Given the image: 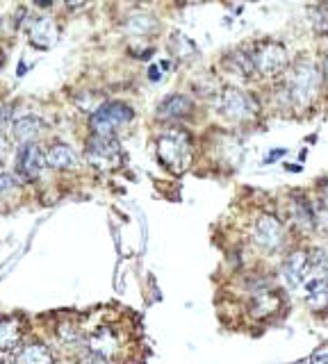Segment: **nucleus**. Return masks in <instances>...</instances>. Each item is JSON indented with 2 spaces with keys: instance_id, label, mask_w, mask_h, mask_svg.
Here are the masks:
<instances>
[{
  "instance_id": "obj_1",
  "label": "nucleus",
  "mask_w": 328,
  "mask_h": 364,
  "mask_svg": "<svg viewBox=\"0 0 328 364\" xmlns=\"http://www.w3.org/2000/svg\"><path fill=\"white\" fill-rule=\"evenodd\" d=\"M158 157L171 173H185L192 164V139L185 130H167L158 137Z\"/></svg>"
},
{
  "instance_id": "obj_2",
  "label": "nucleus",
  "mask_w": 328,
  "mask_h": 364,
  "mask_svg": "<svg viewBox=\"0 0 328 364\" xmlns=\"http://www.w3.org/2000/svg\"><path fill=\"white\" fill-rule=\"evenodd\" d=\"M133 110L126 103H103L96 112H92L89 128L96 137H114L121 126L133 121Z\"/></svg>"
},
{
  "instance_id": "obj_3",
  "label": "nucleus",
  "mask_w": 328,
  "mask_h": 364,
  "mask_svg": "<svg viewBox=\"0 0 328 364\" xmlns=\"http://www.w3.org/2000/svg\"><path fill=\"white\" fill-rule=\"evenodd\" d=\"M287 89H290V98L294 105L303 107L306 103L313 101L319 91V71L315 69V64L299 62L294 66L290 82H287Z\"/></svg>"
},
{
  "instance_id": "obj_4",
  "label": "nucleus",
  "mask_w": 328,
  "mask_h": 364,
  "mask_svg": "<svg viewBox=\"0 0 328 364\" xmlns=\"http://www.w3.org/2000/svg\"><path fill=\"white\" fill-rule=\"evenodd\" d=\"M87 162L98 171H114L121 167V146L114 137H92L85 151Z\"/></svg>"
},
{
  "instance_id": "obj_5",
  "label": "nucleus",
  "mask_w": 328,
  "mask_h": 364,
  "mask_svg": "<svg viewBox=\"0 0 328 364\" xmlns=\"http://www.w3.org/2000/svg\"><path fill=\"white\" fill-rule=\"evenodd\" d=\"M253 66L262 78H276L287 66V48L281 41H262L253 53Z\"/></svg>"
},
{
  "instance_id": "obj_6",
  "label": "nucleus",
  "mask_w": 328,
  "mask_h": 364,
  "mask_svg": "<svg viewBox=\"0 0 328 364\" xmlns=\"http://www.w3.org/2000/svg\"><path fill=\"white\" fill-rule=\"evenodd\" d=\"M219 112L224 114L226 119L246 121L256 114V101H253L249 94H244V91L228 87L219 98Z\"/></svg>"
},
{
  "instance_id": "obj_7",
  "label": "nucleus",
  "mask_w": 328,
  "mask_h": 364,
  "mask_svg": "<svg viewBox=\"0 0 328 364\" xmlns=\"http://www.w3.org/2000/svg\"><path fill=\"white\" fill-rule=\"evenodd\" d=\"M253 239H256V244L267 253L281 251L283 242H285L283 223L278 221L274 214H262L256 221V228H253Z\"/></svg>"
},
{
  "instance_id": "obj_8",
  "label": "nucleus",
  "mask_w": 328,
  "mask_h": 364,
  "mask_svg": "<svg viewBox=\"0 0 328 364\" xmlns=\"http://www.w3.org/2000/svg\"><path fill=\"white\" fill-rule=\"evenodd\" d=\"M44 164H46V157L37 144H26L19 151V157H16V171H19V176L28 182L37 180L41 176Z\"/></svg>"
},
{
  "instance_id": "obj_9",
  "label": "nucleus",
  "mask_w": 328,
  "mask_h": 364,
  "mask_svg": "<svg viewBox=\"0 0 328 364\" xmlns=\"http://www.w3.org/2000/svg\"><path fill=\"white\" fill-rule=\"evenodd\" d=\"M57 39H60V28H57V23L53 19H37L35 23L30 26V44L37 46V48H53L57 44Z\"/></svg>"
},
{
  "instance_id": "obj_10",
  "label": "nucleus",
  "mask_w": 328,
  "mask_h": 364,
  "mask_svg": "<svg viewBox=\"0 0 328 364\" xmlns=\"http://www.w3.org/2000/svg\"><path fill=\"white\" fill-rule=\"evenodd\" d=\"M23 333H26V326H23V321L19 317L0 319V351L12 353L19 349Z\"/></svg>"
},
{
  "instance_id": "obj_11",
  "label": "nucleus",
  "mask_w": 328,
  "mask_h": 364,
  "mask_svg": "<svg viewBox=\"0 0 328 364\" xmlns=\"http://www.w3.org/2000/svg\"><path fill=\"white\" fill-rule=\"evenodd\" d=\"M310 269V253L308 251H294L283 264V276L290 287H299L306 271Z\"/></svg>"
},
{
  "instance_id": "obj_12",
  "label": "nucleus",
  "mask_w": 328,
  "mask_h": 364,
  "mask_svg": "<svg viewBox=\"0 0 328 364\" xmlns=\"http://www.w3.org/2000/svg\"><path fill=\"white\" fill-rule=\"evenodd\" d=\"M194 110V103L190 101L187 96L183 94H176V96H169L164 98L158 107V117L160 119H183V117H190Z\"/></svg>"
},
{
  "instance_id": "obj_13",
  "label": "nucleus",
  "mask_w": 328,
  "mask_h": 364,
  "mask_svg": "<svg viewBox=\"0 0 328 364\" xmlns=\"http://www.w3.org/2000/svg\"><path fill=\"white\" fill-rule=\"evenodd\" d=\"M89 349L101 353L103 358L110 360L112 355L119 351V339H117V335H114L112 328H101L89 337Z\"/></svg>"
},
{
  "instance_id": "obj_14",
  "label": "nucleus",
  "mask_w": 328,
  "mask_h": 364,
  "mask_svg": "<svg viewBox=\"0 0 328 364\" xmlns=\"http://www.w3.org/2000/svg\"><path fill=\"white\" fill-rule=\"evenodd\" d=\"M292 217L297 221V226L303 230V233H310L317 226V217L310 203L303 196H292Z\"/></svg>"
},
{
  "instance_id": "obj_15",
  "label": "nucleus",
  "mask_w": 328,
  "mask_h": 364,
  "mask_svg": "<svg viewBox=\"0 0 328 364\" xmlns=\"http://www.w3.org/2000/svg\"><path fill=\"white\" fill-rule=\"evenodd\" d=\"M46 162L51 164L53 169H71V167H76V153H73V148L67 146V144H53L51 148H48V153H46Z\"/></svg>"
},
{
  "instance_id": "obj_16",
  "label": "nucleus",
  "mask_w": 328,
  "mask_h": 364,
  "mask_svg": "<svg viewBox=\"0 0 328 364\" xmlns=\"http://www.w3.org/2000/svg\"><path fill=\"white\" fill-rule=\"evenodd\" d=\"M278 308H281V296L274 292H262L249 303V312L256 319H265L269 314H274Z\"/></svg>"
},
{
  "instance_id": "obj_17",
  "label": "nucleus",
  "mask_w": 328,
  "mask_h": 364,
  "mask_svg": "<svg viewBox=\"0 0 328 364\" xmlns=\"http://www.w3.org/2000/svg\"><path fill=\"white\" fill-rule=\"evenodd\" d=\"M41 128H44V123H41V119H37V117H23V119H19L14 123V139L19 144H32V139H35L39 132H41Z\"/></svg>"
},
{
  "instance_id": "obj_18",
  "label": "nucleus",
  "mask_w": 328,
  "mask_h": 364,
  "mask_svg": "<svg viewBox=\"0 0 328 364\" xmlns=\"http://www.w3.org/2000/svg\"><path fill=\"white\" fill-rule=\"evenodd\" d=\"M16 364H53V355L44 344H30L16 355Z\"/></svg>"
},
{
  "instance_id": "obj_19",
  "label": "nucleus",
  "mask_w": 328,
  "mask_h": 364,
  "mask_svg": "<svg viewBox=\"0 0 328 364\" xmlns=\"http://www.w3.org/2000/svg\"><path fill=\"white\" fill-rule=\"evenodd\" d=\"M169 51L176 60H187V57H192L196 53V46L190 37L183 35V32H174V35H171V41H169Z\"/></svg>"
},
{
  "instance_id": "obj_20",
  "label": "nucleus",
  "mask_w": 328,
  "mask_h": 364,
  "mask_svg": "<svg viewBox=\"0 0 328 364\" xmlns=\"http://www.w3.org/2000/svg\"><path fill=\"white\" fill-rule=\"evenodd\" d=\"M126 30L135 32V35H151V32L158 30V21H155L153 16H149V14H135V16H130L128 19Z\"/></svg>"
},
{
  "instance_id": "obj_21",
  "label": "nucleus",
  "mask_w": 328,
  "mask_h": 364,
  "mask_svg": "<svg viewBox=\"0 0 328 364\" xmlns=\"http://www.w3.org/2000/svg\"><path fill=\"white\" fill-rule=\"evenodd\" d=\"M308 16H310V23H313V30L317 35L328 37V3L310 7Z\"/></svg>"
},
{
  "instance_id": "obj_22",
  "label": "nucleus",
  "mask_w": 328,
  "mask_h": 364,
  "mask_svg": "<svg viewBox=\"0 0 328 364\" xmlns=\"http://www.w3.org/2000/svg\"><path fill=\"white\" fill-rule=\"evenodd\" d=\"M228 64L233 66V69L240 73V76H251V73H256V66H253V57H249L242 51H235L231 57H228Z\"/></svg>"
},
{
  "instance_id": "obj_23",
  "label": "nucleus",
  "mask_w": 328,
  "mask_h": 364,
  "mask_svg": "<svg viewBox=\"0 0 328 364\" xmlns=\"http://www.w3.org/2000/svg\"><path fill=\"white\" fill-rule=\"evenodd\" d=\"M308 305H310L313 310H317V312L326 310V308H328V289H326V287H319V289H315V292H310Z\"/></svg>"
},
{
  "instance_id": "obj_24",
  "label": "nucleus",
  "mask_w": 328,
  "mask_h": 364,
  "mask_svg": "<svg viewBox=\"0 0 328 364\" xmlns=\"http://www.w3.org/2000/svg\"><path fill=\"white\" fill-rule=\"evenodd\" d=\"M310 269H328V248H317L310 253Z\"/></svg>"
},
{
  "instance_id": "obj_25",
  "label": "nucleus",
  "mask_w": 328,
  "mask_h": 364,
  "mask_svg": "<svg viewBox=\"0 0 328 364\" xmlns=\"http://www.w3.org/2000/svg\"><path fill=\"white\" fill-rule=\"evenodd\" d=\"M78 364H108V358H103L101 353H96V351L89 349V351L80 358Z\"/></svg>"
},
{
  "instance_id": "obj_26",
  "label": "nucleus",
  "mask_w": 328,
  "mask_h": 364,
  "mask_svg": "<svg viewBox=\"0 0 328 364\" xmlns=\"http://www.w3.org/2000/svg\"><path fill=\"white\" fill-rule=\"evenodd\" d=\"M16 187H19V182H16L14 176H0V196H5L7 192H14Z\"/></svg>"
},
{
  "instance_id": "obj_27",
  "label": "nucleus",
  "mask_w": 328,
  "mask_h": 364,
  "mask_svg": "<svg viewBox=\"0 0 328 364\" xmlns=\"http://www.w3.org/2000/svg\"><path fill=\"white\" fill-rule=\"evenodd\" d=\"M14 107L12 105H3L0 107V130H5L7 128V123L12 121V117H14Z\"/></svg>"
},
{
  "instance_id": "obj_28",
  "label": "nucleus",
  "mask_w": 328,
  "mask_h": 364,
  "mask_svg": "<svg viewBox=\"0 0 328 364\" xmlns=\"http://www.w3.org/2000/svg\"><path fill=\"white\" fill-rule=\"evenodd\" d=\"M310 364H328V346H322V349H317L313 353V358H310Z\"/></svg>"
},
{
  "instance_id": "obj_29",
  "label": "nucleus",
  "mask_w": 328,
  "mask_h": 364,
  "mask_svg": "<svg viewBox=\"0 0 328 364\" xmlns=\"http://www.w3.org/2000/svg\"><path fill=\"white\" fill-rule=\"evenodd\" d=\"M89 0H64V5L69 7V10H80V7H85Z\"/></svg>"
},
{
  "instance_id": "obj_30",
  "label": "nucleus",
  "mask_w": 328,
  "mask_h": 364,
  "mask_svg": "<svg viewBox=\"0 0 328 364\" xmlns=\"http://www.w3.org/2000/svg\"><path fill=\"white\" fill-rule=\"evenodd\" d=\"M149 78H151L153 82L160 80V69H158V66H151V69H149Z\"/></svg>"
},
{
  "instance_id": "obj_31",
  "label": "nucleus",
  "mask_w": 328,
  "mask_h": 364,
  "mask_svg": "<svg viewBox=\"0 0 328 364\" xmlns=\"http://www.w3.org/2000/svg\"><path fill=\"white\" fill-rule=\"evenodd\" d=\"M322 208H324V214H328V187L322 192Z\"/></svg>"
},
{
  "instance_id": "obj_32",
  "label": "nucleus",
  "mask_w": 328,
  "mask_h": 364,
  "mask_svg": "<svg viewBox=\"0 0 328 364\" xmlns=\"http://www.w3.org/2000/svg\"><path fill=\"white\" fill-rule=\"evenodd\" d=\"M285 153H287V151H285V148H281V151H274L272 155H269V157H267V162H274V160H278V157H283Z\"/></svg>"
},
{
  "instance_id": "obj_33",
  "label": "nucleus",
  "mask_w": 328,
  "mask_h": 364,
  "mask_svg": "<svg viewBox=\"0 0 328 364\" xmlns=\"http://www.w3.org/2000/svg\"><path fill=\"white\" fill-rule=\"evenodd\" d=\"M37 3H39V7H51L53 0H37Z\"/></svg>"
},
{
  "instance_id": "obj_34",
  "label": "nucleus",
  "mask_w": 328,
  "mask_h": 364,
  "mask_svg": "<svg viewBox=\"0 0 328 364\" xmlns=\"http://www.w3.org/2000/svg\"><path fill=\"white\" fill-rule=\"evenodd\" d=\"M324 78L328 80V55H326V60H324Z\"/></svg>"
},
{
  "instance_id": "obj_35",
  "label": "nucleus",
  "mask_w": 328,
  "mask_h": 364,
  "mask_svg": "<svg viewBox=\"0 0 328 364\" xmlns=\"http://www.w3.org/2000/svg\"><path fill=\"white\" fill-rule=\"evenodd\" d=\"M180 3H185V5H194V3H201V0H180Z\"/></svg>"
},
{
  "instance_id": "obj_36",
  "label": "nucleus",
  "mask_w": 328,
  "mask_h": 364,
  "mask_svg": "<svg viewBox=\"0 0 328 364\" xmlns=\"http://www.w3.org/2000/svg\"><path fill=\"white\" fill-rule=\"evenodd\" d=\"M3 62H5V53H3V48H0V66H3Z\"/></svg>"
},
{
  "instance_id": "obj_37",
  "label": "nucleus",
  "mask_w": 328,
  "mask_h": 364,
  "mask_svg": "<svg viewBox=\"0 0 328 364\" xmlns=\"http://www.w3.org/2000/svg\"><path fill=\"white\" fill-rule=\"evenodd\" d=\"M324 285H326V289H328V271H326V276H324Z\"/></svg>"
},
{
  "instance_id": "obj_38",
  "label": "nucleus",
  "mask_w": 328,
  "mask_h": 364,
  "mask_svg": "<svg viewBox=\"0 0 328 364\" xmlns=\"http://www.w3.org/2000/svg\"><path fill=\"white\" fill-rule=\"evenodd\" d=\"M139 3H146V0H139Z\"/></svg>"
}]
</instances>
